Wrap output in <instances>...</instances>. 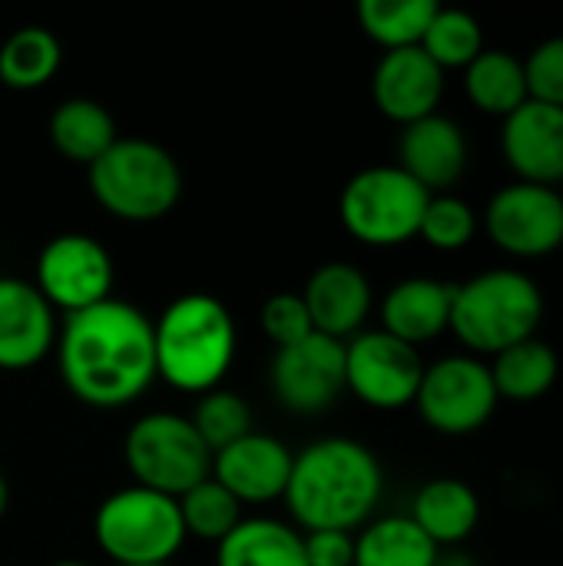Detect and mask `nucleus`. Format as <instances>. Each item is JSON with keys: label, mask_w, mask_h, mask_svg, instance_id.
Wrapping results in <instances>:
<instances>
[{"label": "nucleus", "mask_w": 563, "mask_h": 566, "mask_svg": "<svg viewBox=\"0 0 563 566\" xmlns=\"http://www.w3.org/2000/svg\"><path fill=\"white\" fill-rule=\"evenodd\" d=\"M53 348L66 391L100 411L133 405L156 381L153 322L119 298L63 315Z\"/></svg>", "instance_id": "1"}, {"label": "nucleus", "mask_w": 563, "mask_h": 566, "mask_svg": "<svg viewBox=\"0 0 563 566\" xmlns=\"http://www.w3.org/2000/svg\"><path fill=\"white\" fill-rule=\"evenodd\" d=\"M385 494V471L375 451L355 438H322L292 461L285 507L292 521L315 531H358Z\"/></svg>", "instance_id": "2"}, {"label": "nucleus", "mask_w": 563, "mask_h": 566, "mask_svg": "<svg viewBox=\"0 0 563 566\" xmlns=\"http://www.w3.org/2000/svg\"><path fill=\"white\" fill-rule=\"evenodd\" d=\"M156 378L186 395L216 391L236 358V322L206 292L173 298L153 322Z\"/></svg>", "instance_id": "3"}, {"label": "nucleus", "mask_w": 563, "mask_h": 566, "mask_svg": "<svg viewBox=\"0 0 563 566\" xmlns=\"http://www.w3.org/2000/svg\"><path fill=\"white\" fill-rule=\"evenodd\" d=\"M544 292L521 269H488L455 285L451 325L455 338L478 358L498 355L538 335L544 318Z\"/></svg>", "instance_id": "4"}, {"label": "nucleus", "mask_w": 563, "mask_h": 566, "mask_svg": "<svg viewBox=\"0 0 563 566\" xmlns=\"http://www.w3.org/2000/svg\"><path fill=\"white\" fill-rule=\"evenodd\" d=\"M93 199L123 222H156L183 196V172L169 149L153 139H116L90 166Z\"/></svg>", "instance_id": "5"}, {"label": "nucleus", "mask_w": 563, "mask_h": 566, "mask_svg": "<svg viewBox=\"0 0 563 566\" xmlns=\"http://www.w3.org/2000/svg\"><path fill=\"white\" fill-rule=\"evenodd\" d=\"M93 537L116 566H169L186 544V527L176 497L133 484L103 497Z\"/></svg>", "instance_id": "6"}, {"label": "nucleus", "mask_w": 563, "mask_h": 566, "mask_svg": "<svg viewBox=\"0 0 563 566\" xmlns=\"http://www.w3.org/2000/svg\"><path fill=\"white\" fill-rule=\"evenodd\" d=\"M428 199L431 192L398 166H368L345 182L338 219L362 245L395 249L418 239Z\"/></svg>", "instance_id": "7"}, {"label": "nucleus", "mask_w": 563, "mask_h": 566, "mask_svg": "<svg viewBox=\"0 0 563 566\" xmlns=\"http://www.w3.org/2000/svg\"><path fill=\"white\" fill-rule=\"evenodd\" d=\"M123 461L133 484L176 501L212 478V451L202 444L192 421L173 411L143 415L123 438Z\"/></svg>", "instance_id": "8"}, {"label": "nucleus", "mask_w": 563, "mask_h": 566, "mask_svg": "<svg viewBox=\"0 0 563 566\" xmlns=\"http://www.w3.org/2000/svg\"><path fill=\"white\" fill-rule=\"evenodd\" d=\"M501 398L491 381V368L475 355H448L435 365H425L415 408L421 421L448 438H465L481 431Z\"/></svg>", "instance_id": "9"}, {"label": "nucleus", "mask_w": 563, "mask_h": 566, "mask_svg": "<svg viewBox=\"0 0 563 566\" xmlns=\"http://www.w3.org/2000/svg\"><path fill=\"white\" fill-rule=\"evenodd\" d=\"M113 255L100 239L63 232L40 249L33 285L53 312L73 315L113 298Z\"/></svg>", "instance_id": "10"}, {"label": "nucleus", "mask_w": 563, "mask_h": 566, "mask_svg": "<svg viewBox=\"0 0 563 566\" xmlns=\"http://www.w3.org/2000/svg\"><path fill=\"white\" fill-rule=\"evenodd\" d=\"M481 226L488 239L514 259L554 255L563 245L561 192L514 179L488 199Z\"/></svg>", "instance_id": "11"}, {"label": "nucleus", "mask_w": 563, "mask_h": 566, "mask_svg": "<svg viewBox=\"0 0 563 566\" xmlns=\"http://www.w3.org/2000/svg\"><path fill=\"white\" fill-rule=\"evenodd\" d=\"M425 361L418 348L388 332H358L345 342V391L375 411H398L415 405Z\"/></svg>", "instance_id": "12"}, {"label": "nucleus", "mask_w": 563, "mask_h": 566, "mask_svg": "<svg viewBox=\"0 0 563 566\" xmlns=\"http://www.w3.org/2000/svg\"><path fill=\"white\" fill-rule=\"evenodd\" d=\"M279 405L292 415H322L345 391V342L312 332L309 338L279 348L269 368Z\"/></svg>", "instance_id": "13"}, {"label": "nucleus", "mask_w": 563, "mask_h": 566, "mask_svg": "<svg viewBox=\"0 0 563 566\" xmlns=\"http://www.w3.org/2000/svg\"><path fill=\"white\" fill-rule=\"evenodd\" d=\"M501 153L518 182L563 186V109L528 99L501 126Z\"/></svg>", "instance_id": "14"}, {"label": "nucleus", "mask_w": 563, "mask_h": 566, "mask_svg": "<svg viewBox=\"0 0 563 566\" xmlns=\"http://www.w3.org/2000/svg\"><path fill=\"white\" fill-rule=\"evenodd\" d=\"M445 96V70L421 50H388L372 73V99L382 116L398 126L438 113Z\"/></svg>", "instance_id": "15"}, {"label": "nucleus", "mask_w": 563, "mask_h": 566, "mask_svg": "<svg viewBox=\"0 0 563 566\" xmlns=\"http://www.w3.org/2000/svg\"><path fill=\"white\" fill-rule=\"evenodd\" d=\"M468 156L471 149L465 129L451 116L431 113L418 123L402 126L395 166L408 172L421 189L438 196V192H451L461 182L468 169Z\"/></svg>", "instance_id": "16"}, {"label": "nucleus", "mask_w": 563, "mask_h": 566, "mask_svg": "<svg viewBox=\"0 0 563 566\" xmlns=\"http://www.w3.org/2000/svg\"><path fill=\"white\" fill-rule=\"evenodd\" d=\"M295 454L269 434L249 431L236 444L212 454V478L246 507L285 497Z\"/></svg>", "instance_id": "17"}, {"label": "nucleus", "mask_w": 563, "mask_h": 566, "mask_svg": "<svg viewBox=\"0 0 563 566\" xmlns=\"http://www.w3.org/2000/svg\"><path fill=\"white\" fill-rule=\"evenodd\" d=\"M312 332L335 338V342H352L368 315H372V282L358 265L348 262H325L319 265L302 292Z\"/></svg>", "instance_id": "18"}, {"label": "nucleus", "mask_w": 563, "mask_h": 566, "mask_svg": "<svg viewBox=\"0 0 563 566\" xmlns=\"http://www.w3.org/2000/svg\"><path fill=\"white\" fill-rule=\"evenodd\" d=\"M56 345V318L33 282L0 279V371L40 365Z\"/></svg>", "instance_id": "19"}, {"label": "nucleus", "mask_w": 563, "mask_h": 566, "mask_svg": "<svg viewBox=\"0 0 563 566\" xmlns=\"http://www.w3.org/2000/svg\"><path fill=\"white\" fill-rule=\"evenodd\" d=\"M451 302H455V285L438 282V279H405L388 289L382 298V332L392 338L418 348L425 342H435L441 332L451 325Z\"/></svg>", "instance_id": "20"}, {"label": "nucleus", "mask_w": 563, "mask_h": 566, "mask_svg": "<svg viewBox=\"0 0 563 566\" xmlns=\"http://www.w3.org/2000/svg\"><path fill=\"white\" fill-rule=\"evenodd\" d=\"M408 517L425 531V537L438 551H448L461 547L475 534L481 521V501L471 484L458 478H435L415 494Z\"/></svg>", "instance_id": "21"}, {"label": "nucleus", "mask_w": 563, "mask_h": 566, "mask_svg": "<svg viewBox=\"0 0 563 566\" xmlns=\"http://www.w3.org/2000/svg\"><path fill=\"white\" fill-rule=\"evenodd\" d=\"M488 368H491L498 398L514 401V405H534V401L548 398L561 378L557 352L548 342H541L538 335L498 352Z\"/></svg>", "instance_id": "22"}, {"label": "nucleus", "mask_w": 563, "mask_h": 566, "mask_svg": "<svg viewBox=\"0 0 563 566\" xmlns=\"http://www.w3.org/2000/svg\"><path fill=\"white\" fill-rule=\"evenodd\" d=\"M46 133H50V143L56 146L60 156H66L70 163H80L86 169L119 139L116 119L110 116V109L96 99H86V96L63 99L50 113Z\"/></svg>", "instance_id": "23"}, {"label": "nucleus", "mask_w": 563, "mask_h": 566, "mask_svg": "<svg viewBox=\"0 0 563 566\" xmlns=\"http://www.w3.org/2000/svg\"><path fill=\"white\" fill-rule=\"evenodd\" d=\"M216 547V566H309L305 537L272 517H242V524Z\"/></svg>", "instance_id": "24"}, {"label": "nucleus", "mask_w": 563, "mask_h": 566, "mask_svg": "<svg viewBox=\"0 0 563 566\" xmlns=\"http://www.w3.org/2000/svg\"><path fill=\"white\" fill-rule=\"evenodd\" d=\"M465 93L478 113L508 119L518 106H524L531 99L524 60L514 56L511 50L484 46L475 56V63L465 66Z\"/></svg>", "instance_id": "25"}, {"label": "nucleus", "mask_w": 563, "mask_h": 566, "mask_svg": "<svg viewBox=\"0 0 563 566\" xmlns=\"http://www.w3.org/2000/svg\"><path fill=\"white\" fill-rule=\"evenodd\" d=\"M438 547L408 514L368 521L355 537V566H431Z\"/></svg>", "instance_id": "26"}, {"label": "nucleus", "mask_w": 563, "mask_h": 566, "mask_svg": "<svg viewBox=\"0 0 563 566\" xmlns=\"http://www.w3.org/2000/svg\"><path fill=\"white\" fill-rule=\"evenodd\" d=\"M63 46L46 27H20L0 43V83L10 90H40L60 70Z\"/></svg>", "instance_id": "27"}, {"label": "nucleus", "mask_w": 563, "mask_h": 566, "mask_svg": "<svg viewBox=\"0 0 563 566\" xmlns=\"http://www.w3.org/2000/svg\"><path fill=\"white\" fill-rule=\"evenodd\" d=\"M438 13L435 0H362L358 3V23L362 33L388 50H408L421 46V36Z\"/></svg>", "instance_id": "28"}, {"label": "nucleus", "mask_w": 563, "mask_h": 566, "mask_svg": "<svg viewBox=\"0 0 563 566\" xmlns=\"http://www.w3.org/2000/svg\"><path fill=\"white\" fill-rule=\"evenodd\" d=\"M176 504H179L186 537H196V541L222 544L242 524V504L216 478H206L202 484L186 491Z\"/></svg>", "instance_id": "29"}, {"label": "nucleus", "mask_w": 563, "mask_h": 566, "mask_svg": "<svg viewBox=\"0 0 563 566\" xmlns=\"http://www.w3.org/2000/svg\"><path fill=\"white\" fill-rule=\"evenodd\" d=\"M421 50L445 73L448 70H465L484 50V30H481V23L468 10L438 7V13L431 17L428 30L421 36Z\"/></svg>", "instance_id": "30"}, {"label": "nucleus", "mask_w": 563, "mask_h": 566, "mask_svg": "<svg viewBox=\"0 0 563 566\" xmlns=\"http://www.w3.org/2000/svg\"><path fill=\"white\" fill-rule=\"evenodd\" d=\"M189 421H192L196 434L202 438V444L212 454H219L222 448L236 444L239 438H246L252 431V411H249V405L236 391H226V388H216V391L199 395L196 411H192Z\"/></svg>", "instance_id": "31"}, {"label": "nucleus", "mask_w": 563, "mask_h": 566, "mask_svg": "<svg viewBox=\"0 0 563 566\" xmlns=\"http://www.w3.org/2000/svg\"><path fill=\"white\" fill-rule=\"evenodd\" d=\"M478 226H481V219L468 199H461L455 192H438L425 206L418 239H425L438 252H461L475 242Z\"/></svg>", "instance_id": "32"}, {"label": "nucleus", "mask_w": 563, "mask_h": 566, "mask_svg": "<svg viewBox=\"0 0 563 566\" xmlns=\"http://www.w3.org/2000/svg\"><path fill=\"white\" fill-rule=\"evenodd\" d=\"M259 325H262V335L279 348H289L302 338L312 335V322H309V312H305V302L302 295L295 292H279L272 295L262 312H259Z\"/></svg>", "instance_id": "33"}, {"label": "nucleus", "mask_w": 563, "mask_h": 566, "mask_svg": "<svg viewBox=\"0 0 563 566\" xmlns=\"http://www.w3.org/2000/svg\"><path fill=\"white\" fill-rule=\"evenodd\" d=\"M524 73H528L531 99L563 109V33L561 36H548L544 43H538L528 53Z\"/></svg>", "instance_id": "34"}, {"label": "nucleus", "mask_w": 563, "mask_h": 566, "mask_svg": "<svg viewBox=\"0 0 563 566\" xmlns=\"http://www.w3.org/2000/svg\"><path fill=\"white\" fill-rule=\"evenodd\" d=\"M305 537L309 566H355V534L345 531H315Z\"/></svg>", "instance_id": "35"}, {"label": "nucleus", "mask_w": 563, "mask_h": 566, "mask_svg": "<svg viewBox=\"0 0 563 566\" xmlns=\"http://www.w3.org/2000/svg\"><path fill=\"white\" fill-rule=\"evenodd\" d=\"M431 566H481L468 551H461V547H448V551H438V557H435V564Z\"/></svg>", "instance_id": "36"}, {"label": "nucleus", "mask_w": 563, "mask_h": 566, "mask_svg": "<svg viewBox=\"0 0 563 566\" xmlns=\"http://www.w3.org/2000/svg\"><path fill=\"white\" fill-rule=\"evenodd\" d=\"M7 504H10V491H7V478L0 474V521L7 514Z\"/></svg>", "instance_id": "37"}, {"label": "nucleus", "mask_w": 563, "mask_h": 566, "mask_svg": "<svg viewBox=\"0 0 563 566\" xmlns=\"http://www.w3.org/2000/svg\"><path fill=\"white\" fill-rule=\"evenodd\" d=\"M50 566H90V564H83V560H56V564H50Z\"/></svg>", "instance_id": "38"}, {"label": "nucleus", "mask_w": 563, "mask_h": 566, "mask_svg": "<svg viewBox=\"0 0 563 566\" xmlns=\"http://www.w3.org/2000/svg\"><path fill=\"white\" fill-rule=\"evenodd\" d=\"M557 192H561V202H563V186H561V189H557Z\"/></svg>", "instance_id": "39"}]
</instances>
